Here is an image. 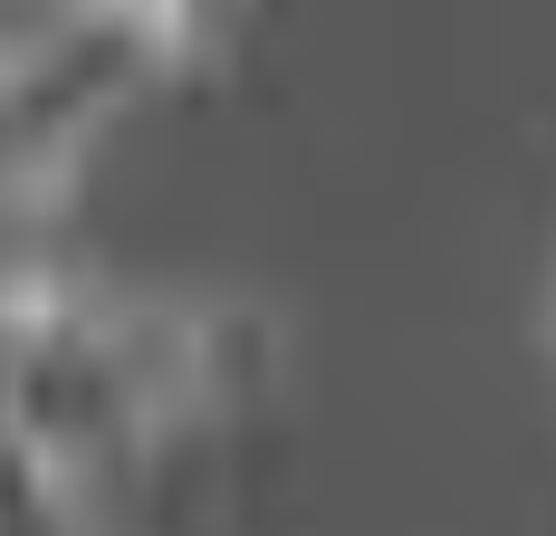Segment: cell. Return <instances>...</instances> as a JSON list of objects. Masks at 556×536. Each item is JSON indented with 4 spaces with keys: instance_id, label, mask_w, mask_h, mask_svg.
Wrapping results in <instances>:
<instances>
[{
    "instance_id": "1",
    "label": "cell",
    "mask_w": 556,
    "mask_h": 536,
    "mask_svg": "<svg viewBox=\"0 0 556 536\" xmlns=\"http://www.w3.org/2000/svg\"><path fill=\"white\" fill-rule=\"evenodd\" d=\"M49 10L87 20L97 39H115L144 67V87H182V77H202V67H222L240 49L260 0H49Z\"/></svg>"
}]
</instances>
